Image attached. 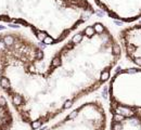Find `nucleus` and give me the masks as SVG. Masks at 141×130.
Here are the masks:
<instances>
[{
  "label": "nucleus",
  "mask_w": 141,
  "mask_h": 130,
  "mask_svg": "<svg viewBox=\"0 0 141 130\" xmlns=\"http://www.w3.org/2000/svg\"><path fill=\"white\" fill-rule=\"evenodd\" d=\"M110 130H141V110L110 104Z\"/></svg>",
  "instance_id": "obj_5"
},
{
  "label": "nucleus",
  "mask_w": 141,
  "mask_h": 130,
  "mask_svg": "<svg viewBox=\"0 0 141 130\" xmlns=\"http://www.w3.org/2000/svg\"><path fill=\"white\" fill-rule=\"evenodd\" d=\"M14 125V116L7 98L0 90V130H11Z\"/></svg>",
  "instance_id": "obj_6"
},
{
  "label": "nucleus",
  "mask_w": 141,
  "mask_h": 130,
  "mask_svg": "<svg viewBox=\"0 0 141 130\" xmlns=\"http://www.w3.org/2000/svg\"><path fill=\"white\" fill-rule=\"evenodd\" d=\"M121 56L117 39L96 22L74 34L47 64L0 66V90L21 122L38 129L105 84Z\"/></svg>",
  "instance_id": "obj_1"
},
{
  "label": "nucleus",
  "mask_w": 141,
  "mask_h": 130,
  "mask_svg": "<svg viewBox=\"0 0 141 130\" xmlns=\"http://www.w3.org/2000/svg\"><path fill=\"white\" fill-rule=\"evenodd\" d=\"M117 41L125 58L141 68V24L124 27L118 33Z\"/></svg>",
  "instance_id": "obj_4"
},
{
  "label": "nucleus",
  "mask_w": 141,
  "mask_h": 130,
  "mask_svg": "<svg viewBox=\"0 0 141 130\" xmlns=\"http://www.w3.org/2000/svg\"><path fill=\"white\" fill-rule=\"evenodd\" d=\"M95 13L86 0H0V22L27 27L45 45H58Z\"/></svg>",
  "instance_id": "obj_2"
},
{
  "label": "nucleus",
  "mask_w": 141,
  "mask_h": 130,
  "mask_svg": "<svg viewBox=\"0 0 141 130\" xmlns=\"http://www.w3.org/2000/svg\"><path fill=\"white\" fill-rule=\"evenodd\" d=\"M107 114L100 101H88L45 130H106Z\"/></svg>",
  "instance_id": "obj_3"
}]
</instances>
